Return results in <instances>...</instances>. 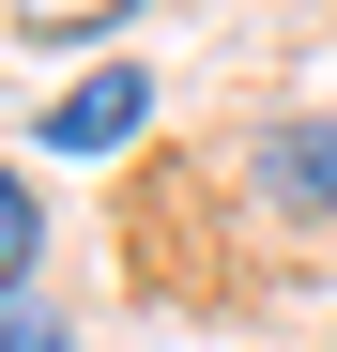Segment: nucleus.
Listing matches in <instances>:
<instances>
[{
	"label": "nucleus",
	"mask_w": 337,
	"mask_h": 352,
	"mask_svg": "<svg viewBox=\"0 0 337 352\" xmlns=\"http://www.w3.org/2000/svg\"><path fill=\"white\" fill-rule=\"evenodd\" d=\"M246 199L292 214V230H322L337 214V123H261L246 138Z\"/></svg>",
	"instance_id": "nucleus-1"
},
{
	"label": "nucleus",
	"mask_w": 337,
	"mask_h": 352,
	"mask_svg": "<svg viewBox=\"0 0 337 352\" xmlns=\"http://www.w3.org/2000/svg\"><path fill=\"white\" fill-rule=\"evenodd\" d=\"M153 123V92L123 77V62H107V77H77V92H46V153H123Z\"/></svg>",
	"instance_id": "nucleus-2"
},
{
	"label": "nucleus",
	"mask_w": 337,
	"mask_h": 352,
	"mask_svg": "<svg viewBox=\"0 0 337 352\" xmlns=\"http://www.w3.org/2000/svg\"><path fill=\"white\" fill-rule=\"evenodd\" d=\"M31 261H46V199H31V168H0V307L31 291Z\"/></svg>",
	"instance_id": "nucleus-3"
},
{
	"label": "nucleus",
	"mask_w": 337,
	"mask_h": 352,
	"mask_svg": "<svg viewBox=\"0 0 337 352\" xmlns=\"http://www.w3.org/2000/svg\"><path fill=\"white\" fill-rule=\"evenodd\" d=\"M0 16H16V31H46V46H77V31H123L138 0H0Z\"/></svg>",
	"instance_id": "nucleus-4"
},
{
	"label": "nucleus",
	"mask_w": 337,
	"mask_h": 352,
	"mask_svg": "<svg viewBox=\"0 0 337 352\" xmlns=\"http://www.w3.org/2000/svg\"><path fill=\"white\" fill-rule=\"evenodd\" d=\"M0 352H77V322L46 307V291H16V307H0Z\"/></svg>",
	"instance_id": "nucleus-5"
}]
</instances>
